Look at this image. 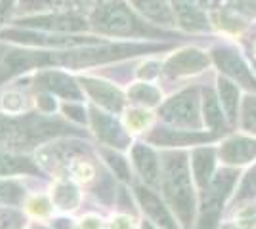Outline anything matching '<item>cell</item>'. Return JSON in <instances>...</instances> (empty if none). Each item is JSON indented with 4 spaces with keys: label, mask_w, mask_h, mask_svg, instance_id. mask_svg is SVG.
I'll use <instances>...</instances> for the list:
<instances>
[{
    "label": "cell",
    "mask_w": 256,
    "mask_h": 229,
    "mask_svg": "<svg viewBox=\"0 0 256 229\" xmlns=\"http://www.w3.org/2000/svg\"><path fill=\"white\" fill-rule=\"evenodd\" d=\"M140 229H157V226H155L151 220H144L142 226H140Z\"/></svg>",
    "instance_id": "37"
},
{
    "label": "cell",
    "mask_w": 256,
    "mask_h": 229,
    "mask_svg": "<svg viewBox=\"0 0 256 229\" xmlns=\"http://www.w3.org/2000/svg\"><path fill=\"white\" fill-rule=\"evenodd\" d=\"M216 134L203 130H186V128H166L160 126L148 134V142L160 147H182V145H201L212 142Z\"/></svg>",
    "instance_id": "10"
},
{
    "label": "cell",
    "mask_w": 256,
    "mask_h": 229,
    "mask_svg": "<svg viewBox=\"0 0 256 229\" xmlns=\"http://www.w3.org/2000/svg\"><path fill=\"white\" fill-rule=\"evenodd\" d=\"M52 199L56 207L62 210H75L80 203V191L73 182H60L54 187Z\"/></svg>",
    "instance_id": "24"
},
{
    "label": "cell",
    "mask_w": 256,
    "mask_h": 229,
    "mask_svg": "<svg viewBox=\"0 0 256 229\" xmlns=\"http://www.w3.org/2000/svg\"><path fill=\"white\" fill-rule=\"evenodd\" d=\"M218 98L226 111V117L230 122H235L239 117V105H241V92L239 86L234 80H230L228 76L218 78Z\"/></svg>",
    "instance_id": "22"
},
{
    "label": "cell",
    "mask_w": 256,
    "mask_h": 229,
    "mask_svg": "<svg viewBox=\"0 0 256 229\" xmlns=\"http://www.w3.org/2000/svg\"><path fill=\"white\" fill-rule=\"evenodd\" d=\"M250 201H256V164L243 176L241 186H239V189H237V193L234 197V207L245 205V203H250Z\"/></svg>",
    "instance_id": "26"
},
{
    "label": "cell",
    "mask_w": 256,
    "mask_h": 229,
    "mask_svg": "<svg viewBox=\"0 0 256 229\" xmlns=\"http://www.w3.org/2000/svg\"><path fill=\"white\" fill-rule=\"evenodd\" d=\"M25 199V189L18 182H0V203L4 205H20Z\"/></svg>",
    "instance_id": "28"
},
{
    "label": "cell",
    "mask_w": 256,
    "mask_h": 229,
    "mask_svg": "<svg viewBox=\"0 0 256 229\" xmlns=\"http://www.w3.org/2000/svg\"><path fill=\"white\" fill-rule=\"evenodd\" d=\"M222 163L230 166H243L256 159V138L248 136H232L218 149Z\"/></svg>",
    "instance_id": "15"
},
{
    "label": "cell",
    "mask_w": 256,
    "mask_h": 229,
    "mask_svg": "<svg viewBox=\"0 0 256 229\" xmlns=\"http://www.w3.org/2000/svg\"><path fill=\"white\" fill-rule=\"evenodd\" d=\"M237 170L224 168L212 178L210 186L204 189V203L201 216L197 220L195 229H220V216L224 210V203L237 182Z\"/></svg>",
    "instance_id": "5"
},
{
    "label": "cell",
    "mask_w": 256,
    "mask_h": 229,
    "mask_svg": "<svg viewBox=\"0 0 256 229\" xmlns=\"http://www.w3.org/2000/svg\"><path fill=\"white\" fill-rule=\"evenodd\" d=\"M132 161L136 164V170L146 180L148 186L160 184V163L157 153L146 143H138L132 147Z\"/></svg>",
    "instance_id": "18"
},
{
    "label": "cell",
    "mask_w": 256,
    "mask_h": 229,
    "mask_svg": "<svg viewBox=\"0 0 256 229\" xmlns=\"http://www.w3.org/2000/svg\"><path fill=\"white\" fill-rule=\"evenodd\" d=\"M90 124H92V128L96 132V136L104 143L115 147V149H126V147H130V134L109 113H104L98 107H92L90 109Z\"/></svg>",
    "instance_id": "9"
},
{
    "label": "cell",
    "mask_w": 256,
    "mask_h": 229,
    "mask_svg": "<svg viewBox=\"0 0 256 229\" xmlns=\"http://www.w3.org/2000/svg\"><path fill=\"white\" fill-rule=\"evenodd\" d=\"M168 44H92L84 46V50H71V52H23L14 50L6 52L0 57V86L14 76L27 73L29 69L50 67L54 63H62L65 67H82L107 63L122 57H132L140 54H153L159 50H166Z\"/></svg>",
    "instance_id": "1"
},
{
    "label": "cell",
    "mask_w": 256,
    "mask_h": 229,
    "mask_svg": "<svg viewBox=\"0 0 256 229\" xmlns=\"http://www.w3.org/2000/svg\"><path fill=\"white\" fill-rule=\"evenodd\" d=\"M160 189L166 205L178 216L182 228L192 229L195 224V187L192 164L186 151H164L160 155Z\"/></svg>",
    "instance_id": "2"
},
{
    "label": "cell",
    "mask_w": 256,
    "mask_h": 229,
    "mask_svg": "<svg viewBox=\"0 0 256 229\" xmlns=\"http://www.w3.org/2000/svg\"><path fill=\"white\" fill-rule=\"evenodd\" d=\"M192 170L195 184L204 191L216 172V151L212 147H197L192 153Z\"/></svg>",
    "instance_id": "19"
},
{
    "label": "cell",
    "mask_w": 256,
    "mask_h": 229,
    "mask_svg": "<svg viewBox=\"0 0 256 229\" xmlns=\"http://www.w3.org/2000/svg\"><path fill=\"white\" fill-rule=\"evenodd\" d=\"M78 134L60 119L46 115H0V151H23L56 136Z\"/></svg>",
    "instance_id": "4"
},
{
    "label": "cell",
    "mask_w": 256,
    "mask_h": 229,
    "mask_svg": "<svg viewBox=\"0 0 256 229\" xmlns=\"http://www.w3.org/2000/svg\"><path fill=\"white\" fill-rule=\"evenodd\" d=\"M241 128L256 136V96L248 94L241 103Z\"/></svg>",
    "instance_id": "27"
},
{
    "label": "cell",
    "mask_w": 256,
    "mask_h": 229,
    "mask_svg": "<svg viewBox=\"0 0 256 229\" xmlns=\"http://www.w3.org/2000/svg\"><path fill=\"white\" fill-rule=\"evenodd\" d=\"M82 229H100V222L94 218H88L84 220V224H82Z\"/></svg>",
    "instance_id": "35"
},
{
    "label": "cell",
    "mask_w": 256,
    "mask_h": 229,
    "mask_svg": "<svg viewBox=\"0 0 256 229\" xmlns=\"http://www.w3.org/2000/svg\"><path fill=\"white\" fill-rule=\"evenodd\" d=\"M160 117L166 124L186 130H201V99L197 88H186L180 94L172 96L162 107Z\"/></svg>",
    "instance_id": "6"
},
{
    "label": "cell",
    "mask_w": 256,
    "mask_h": 229,
    "mask_svg": "<svg viewBox=\"0 0 256 229\" xmlns=\"http://www.w3.org/2000/svg\"><path fill=\"white\" fill-rule=\"evenodd\" d=\"M222 229H243V228L237 226V224H226V226H222Z\"/></svg>",
    "instance_id": "38"
},
{
    "label": "cell",
    "mask_w": 256,
    "mask_h": 229,
    "mask_svg": "<svg viewBox=\"0 0 256 229\" xmlns=\"http://www.w3.org/2000/svg\"><path fill=\"white\" fill-rule=\"evenodd\" d=\"M36 105H38V111L42 113V115H50L56 111V99H54L52 94H48V92H38V96H36Z\"/></svg>",
    "instance_id": "32"
},
{
    "label": "cell",
    "mask_w": 256,
    "mask_h": 229,
    "mask_svg": "<svg viewBox=\"0 0 256 229\" xmlns=\"http://www.w3.org/2000/svg\"><path fill=\"white\" fill-rule=\"evenodd\" d=\"M197 2H199L203 8H206V6H210V4H212V0H197Z\"/></svg>",
    "instance_id": "39"
},
{
    "label": "cell",
    "mask_w": 256,
    "mask_h": 229,
    "mask_svg": "<svg viewBox=\"0 0 256 229\" xmlns=\"http://www.w3.org/2000/svg\"><path fill=\"white\" fill-rule=\"evenodd\" d=\"M203 120L208 126V132H212L216 136L226 132V117L222 113V103H220V98L214 94L212 88H204Z\"/></svg>",
    "instance_id": "21"
},
{
    "label": "cell",
    "mask_w": 256,
    "mask_h": 229,
    "mask_svg": "<svg viewBox=\"0 0 256 229\" xmlns=\"http://www.w3.org/2000/svg\"><path fill=\"white\" fill-rule=\"evenodd\" d=\"M128 98H130V101L138 103L142 107H155L160 103L162 94H160L159 88H155L150 82H138V84L130 88Z\"/></svg>",
    "instance_id": "25"
},
{
    "label": "cell",
    "mask_w": 256,
    "mask_h": 229,
    "mask_svg": "<svg viewBox=\"0 0 256 229\" xmlns=\"http://www.w3.org/2000/svg\"><path fill=\"white\" fill-rule=\"evenodd\" d=\"M160 69L162 67L159 65V63H146V65L142 67V71H140V76L142 78H153V76H157V75H160Z\"/></svg>",
    "instance_id": "33"
},
{
    "label": "cell",
    "mask_w": 256,
    "mask_h": 229,
    "mask_svg": "<svg viewBox=\"0 0 256 229\" xmlns=\"http://www.w3.org/2000/svg\"><path fill=\"white\" fill-rule=\"evenodd\" d=\"M80 8L76 0H20V11H71Z\"/></svg>",
    "instance_id": "23"
},
{
    "label": "cell",
    "mask_w": 256,
    "mask_h": 229,
    "mask_svg": "<svg viewBox=\"0 0 256 229\" xmlns=\"http://www.w3.org/2000/svg\"><path fill=\"white\" fill-rule=\"evenodd\" d=\"M16 25L27 27V29H40L44 33H58V34H69V33H80L90 27V21L84 15H80L76 10L71 11H48V13H38L31 17L18 19Z\"/></svg>",
    "instance_id": "7"
},
{
    "label": "cell",
    "mask_w": 256,
    "mask_h": 229,
    "mask_svg": "<svg viewBox=\"0 0 256 229\" xmlns=\"http://www.w3.org/2000/svg\"><path fill=\"white\" fill-rule=\"evenodd\" d=\"M134 193H136V199L140 201L144 212L150 216V220L157 226V229H180L174 216H172V212L168 210V205L162 203L151 189L144 186H136Z\"/></svg>",
    "instance_id": "14"
},
{
    "label": "cell",
    "mask_w": 256,
    "mask_h": 229,
    "mask_svg": "<svg viewBox=\"0 0 256 229\" xmlns=\"http://www.w3.org/2000/svg\"><path fill=\"white\" fill-rule=\"evenodd\" d=\"M62 111H64V115L67 119L73 120V122H78V124H84L86 120H88L86 107L80 101H67L64 107H62Z\"/></svg>",
    "instance_id": "30"
},
{
    "label": "cell",
    "mask_w": 256,
    "mask_h": 229,
    "mask_svg": "<svg viewBox=\"0 0 256 229\" xmlns=\"http://www.w3.org/2000/svg\"><path fill=\"white\" fill-rule=\"evenodd\" d=\"M78 82H80L82 90H86V94L94 99L100 107H104L113 115L124 109L126 98L115 84L100 80V78H92V76H82Z\"/></svg>",
    "instance_id": "11"
},
{
    "label": "cell",
    "mask_w": 256,
    "mask_h": 229,
    "mask_svg": "<svg viewBox=\"0 0 256 229\" xmlns=\"http://www.w3.org/2000/svg\"><path fill=\"white\" fill-rule=\"evenodd\" d=\"M212 59L218 69L224 73L235 84L256 92V76L252 75L250 67L241 57V54L232 46H216L212 50Z\"/></svg>",
    "instance_id": "8"
},
{
    "label": "cell",
    "mask_w": 256,
    "mask_h": 229,
    "mask_svg": "<svg viewBox=\"0 0 256 229\" xmlns=\"http://www.w3.org/2000/svg\"><path fill=\"white\" fill-rule=\"evenodd\" d=\"M130 2H132L134 10L138 11L144 19H150L153 25H159L162 29L176 25L170 0H130Z\"/></svg>",
    "instance_id": "17"
},
{
    "label": "cell",
    "mask_w": 256,
    "mask_h": 229,
    "mask_svg": "<svg viewBox=\"0 0 256 229\" xmlns=\"http://www.w3.org/2000/svg\"><path fill=\"white\" fill-rule=\"evenodd\" d=\"M34 229H48V228H44V226H34Z\"/></svg>",
    "instance_id": "40"
},
{
    "label": "cell",
    "mask_w": 256,
    "mask_h": 229,
    "mask_svg": "<svg viewBox=\"0 0 256 229\" xmlns=\"http://www.w3.org/2000/svg\"><path fill=\"white\" fill-rule=\"evenodd\" d=\"M107 159V163L113 166V170H115V174L118 178H122V180H128L130 178V170H128V163L124 161V157H120L117 153H109L106 151L104 153Z\"/></svg>",
    "instance_id": "31"
},
{
    "label": "cell",
    "mask_w": 256,
    "mask_h": 229,
    "mask_svg": "<svg viewBox=\"0 0 256 229\" xmlns=\"http://www.w3.org/2000/svg\"><path fill=\"white\" fill-rule=\"evenodd\" d=\"M176 25L186 31H208L210 23L197 0H170Z\"/></svg>",
    "instance_id": "16"
},
{
    "label": "cell",
    "mask_w": 256,
    "mask_h": 229,
    "mask_svg": "<svg viewBox=\"0 0 256 229\" xmlns=\"http://www.w3.org/2000/svg\"><path fill=\"white\" fill-rule=\"evenodd\" d=\"M90 29L102 36L118 38H174V34L153 23H146L136 10H132L124 0H104L92 10Z\"/></svg>",
    "instance_id": "3"
},
{
    "label": "cell",
    "mask_w": 256,
    "mask_h": 229,
    "mask_svg": "<svg viewBox=\"0 0 256 229\" xmlns=\"http://www.w3.org/2000/svg\"><path fill=\"white\" fill-rule=\"evenodd\" d=\"M104 0H76L78 6H90V8H96L98 4H102Z\"/></svg>",
    "instance_id": "36"
},
{
    "label": "cell",
    "mask_w": 256,
    "mask_h": 229,
    "mask_svg": "<svg viewBox=\"0 0 256 229\" xmlns=\"http://www.w3.org/2000/svg\"><path fill=\"white\" fill-rule=\"evenodd\" d=\"M113 229H132V220L128 216H118L113 220Z\"/></svg>",
    "instance_id": "34"
},
{
    "label": "cell",
    "mask_w": 256,
    "mask_h": 229,
    "mask_svg": "<svg viewBox=\"0 0 256 229\" xmlns=\"http://www.w3.org/2000/svg\"><path fill=\"white\" fill-rule=\"evenodd\" d=\"M150 122H151V115L146 113V109H134L126 115L128 130H132V132L146 130V128L150 126Z\"/></svg>",
    "instance_id": "29"
},
{
    "label": "cell",
    "mask_w": 256,
    "mask_h": 229,
    "mask_svg": "<svg viewBox=\"0 0 256 229\" xmlns=\"http://www.w3.org/2000/svg\"><path fill=\"white\" fill-rule=\"evenodd\" d=\"M36 88L40 92H48L52 96L67 99V101H80L82 99V90L76 84L73 76L62 71H44L36 76Z\"/></svg>",
    "instance_id": "12"
},
{
    "label": "cell",
    "mask_w": 256,
    "mask_h": 229,
    "mask_svg": "<svg viewBox=\"0 0 256 229\" xmlns=\"http://www.w3.org/2000/svg\"><path fill=\"white\" fill-rule=\"evenodd\" d=\"M208 63H210V59L204 52L195 50V48H186L178 54H174L164 63V75L170 76V78L197 75V73L204 71Z\"/></svg>",
    "instance_id": "13"
},
{
    "label": "cell",
    "mask_w": 256,
    "mask_h": 229,
    "mask_svg": "<svg viewBox=\"0 0 256 229\" xmlns=\"http://www.w3.org/2000/svg\"><path fill=\"white\" fill-rule=\"evenodd\" d=\"M14 174L42 176V170L29 157H23L14 151H0V176Z\"/></svg>",
    "instance_id": "20"
}]
</instances>
